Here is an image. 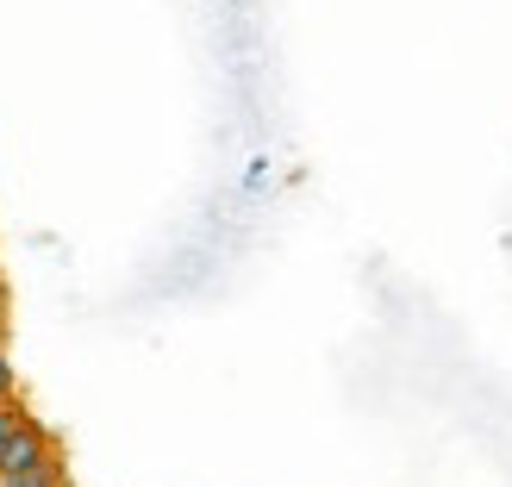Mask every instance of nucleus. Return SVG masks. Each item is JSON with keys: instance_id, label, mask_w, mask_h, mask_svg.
Returning <instances> with one entry per match:
<instances>
[{"instance_id": "39448f33", "label": "nucleus", "mask_w": 512, "mask_h": 487, "mask_svg": "<svg viewBox=\"0 0 512 487\" xmlns=\"http://www.w3.org/2000/svg\"><path fill=\"white\" fill-rule=\"evenodd\" d=\"M0 487H7V481H0Z\"/></svg>"}, {"instance_id": "20e7f679", "label": "nucleus", "mask_w": 512, "mask_h": 487, "mask_svg": "<svg viewBox=\"0 0 512 487\" xmlns=\"http://www.w3.org/2000/svg\"><path fill=\"white\" fill-rule=\"evenodd\" d=\"M0 344H7V294H0Z\"/></svg>"}, {"instance_id": "7ed1b4c3", "label": "nucleus", "mask_w": 512, "mask_h": 487, "mask_svg": "<svg viewBox=\"0 0 512 487\" xmlns=\"http://www.w3.org/2000/svg\"><path fill=\"white\" fill-rule=\"evenodd\" d=\"M7 487H69V475L57 469V475H38V481H7Z\"/></svg>"}, {"instance_id": "f257e3e1", "label": "nucleus", "mask_w": 512, "mask_h": 487, "mask_svg": "<svg viewBox=\"0 0 512 487\" xmlns=\"http://www.w3.org/2000/svg\"><path fill=\"white\" fill-rule=\"evenodd\" d=\"M57 469H63L57 438L38 419H25L7 438V450H0V481H38V475H57Z\"/></svg>"}, {"instance_id": "f03ea898", "label": "nucleus", "mask_w": 512, "mask_h": 487, "mask_svg": "<svg viewBox=\"0 0 512 487\" xmlns=\"http://www.w3.org/2000/svg\"><path fill=\"white\" fill-rule=\"evenodd\" d=\"M19 394V369L7 363V344H0V400H13Z\"/></svg>"}]
</instances>
